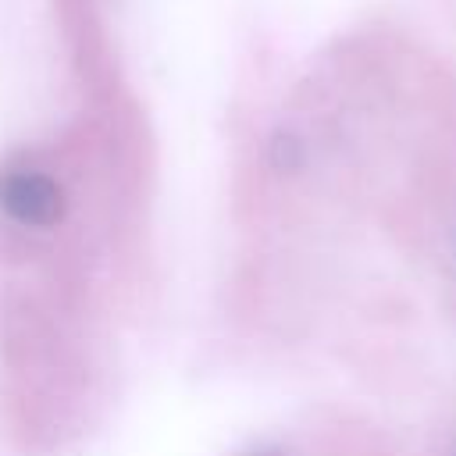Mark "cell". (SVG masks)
Instances as JSON below:
<instances>
[{"label":"cell","instance_id":"cell-1","mask_svg":"<svg viewBox=\"0 0 456 456\" xmlns=\"http://www.w3.org/2000/svg\"><path fill=\"white\" fill-rule=\"evenodd\" d=\"M0 217L21 232H50L64 217V192L61 182L25 160H4L0 164Z\"/></svg>","mask_w":456,"mask_h":456},{"label":"cell","instance_id":"cell-2","mask_svg":"<svg viewBox=\"0 0 456 456\" xmlns=\"http://www.w3.org/2000/svg\"><path fill=\"white\" fill-rule=\"evenodd\" d=\"M242 456H285V449H278V445H256V449H249Z\"/></svg>","mask_w":456,"mask_h":456}]
</instances>
